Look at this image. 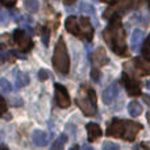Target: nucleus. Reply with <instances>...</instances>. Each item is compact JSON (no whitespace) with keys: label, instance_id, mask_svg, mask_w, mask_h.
<instances>
[{"label":"nucleus","instance_id":"nucleus-1","mask_svg":"<svg viewBox=\"0 0 150 150\" xmlns=\"http://www.w3.org/2000/svg\"><path fill=\"white\" fill-rule=\"evenodd\" d=\"M107 45L111 47L113 53L117 55L125 57L128 54V45H127V34L122 29L121 16L115 13L109 20V25L105 28L103 33Z\"/></svg>","mask_w":150,"mask_h":150},{"label":"nucleus","instance_id":"nucleus-2","mask_svg":"<svg viewBox=\"0 0 150 150\" xmlns=\"http://www.w3.org/2000/svg\"><path fill=\"white\" fill-rule=\"evenodd\" d=\"M142 129V125L140 122L136 121H128V120L122 119H113L112 122L107 128V136L109 137H116L122 138L125 141H132L136 140L138 132Z\"/></svg>","mask_w":150,"mask_h":150},{"label":"nucleus","instance_id":"nucleus-3","mask_svg":"<svg viewBox=\"0 0 150 150\" xmlns=\"http://www.w3.org/2000/svg\"><path fill=\"white\" fill-rule=\"evenodd\" d=\"M75 103L86 116H95L96 115L98 100H96V92L92 87L87 84L80 86L78 90V95L75 98Z\"/></svg>","mask_w":150,"mask_h":150},{"label":"nucleus","instance_id":"nucleus-4","mask_svg":"<svg viewBox=\"0 0 150 150\" xmlns=\"http://www.w3.org/2000/svg\"><path fill=\"white\" fill-rule=\"evenodd\" d=\"M53 66L61 74H67L70 71V58H69L63 37H59L55 45L54 54H53Z\"/></svg>","mask_w":150,"mask_h":150},{"label":"nucleus","instance_id":"nucleus-5","mask_svg":"<svg viewBox=\"0 0 150 150\" xmlns=\"http://www.w3.org/2000/svg\"><path fill=\"white\" fill-rule=\"evenodd\" d=\"M125 69L128 73L136 75V76H145V75L150 74V65L146 63L142 58H133L130 62L125 63Z\"/></svg>","mask_w":150,"mask_h":150},{"label":"nucleus","instance_id":"nucleus-6","mask_svg":"<svg viewBox=\"0 0 150 150\" xmlns=\"http://www.w3.org/2000/svg\"><path fill=\"white\" fill-rule=\"evenodd\" d=\"M54 96H55V101H57L58 107L61 108H67L71 104V99L69 95L67 90L63 87L59 83H55L54 84Z\"/></svg>","mask_w":150,"mask_h":150},{"label":"nucleus","instance_id":"nucleus-7","mask_svg":"<svg viewBox=\"0 0 150 150\" xmlns=\"http://www.w3.org/2000/svg\"><path fill=\"white\" fill-rule=\"evenodd\" d=\"M13 41L21 47V50L25 53H28L29 50L33 47V41L30 40V37L26 36L24 29H16L13 32Z\"/></svg>","mask_w":150,"mask_h":150},{"label":"nucleus","instance_id":"nucleus-8","mask_svg":"<svg viewBox=\"0 0 150 150\" xmlns=\"http://www.w3.org/2000/svg\"><path fill=\"white\" fill-rule=\"evenodd\" d=\"M122 82H124L125 90H127L129 96L134 98V96H138L141 93V87H140V83H138L137 79H134V78H132L127 73H124L122 74Z\"/></svg>","mask_w":150,"mask_h":150},{"label":"nucleus","instance_id":"nucleus-9","mask_svg":"<svg viewBox=\"0 0 150 150\" xmlns=\"http://www.w3.org/2000/svg\"><path fill=\"white\" fill-rule=\"evenodd\" d=\"M79 21V28H80V38L87 40V41H91L93 37V28L91 25V21L88 17L86 16H82V17L78 18Z\"/></svg>","mask_w":150,"mask_h":150},{"label":"nucleus","instance_id":"nucleus-10","mask_svg":"<svg viewBox=\"0 0 150 150\" xmlns=\"http://www.w3.org/2000/svg\"><path fill=\"white\" fill-rule=\"evenodd\" d=\"M119 92H120V84H119V82L111 83V84H109L108 87L104 90V92H103V101L105 104L113 103V100L117 98Z\"/></svg>","mask_w":150,"mask_h":150},{"label":"nucleus","instance_id":"nucleus-11","mask_svg":"<svg viewBox=\"0 0 150 150\" xmlns=\"http://www.w3.org/2000/svg\"><path fill=\"white\" fill-rule=\"evenodd\" d=\"M65 28L69 33L74 34L76 37H82L80 36V28H79V21H78V17L75 16H69L65 21Z\"/></svg>","mask_w":150,"mask_h":150},{"label":"nucleus","instance_id":"nucleus-12","mask_svg":"<svg viewBox=\"0 0 150 150\" xmlns=\"http://www.w3.org/2000/svg\"><path fill=\"white\" fill-rule=\"evenodd\" d=\"M86 129H87V134H88V141L90 142H93L96 141L99 137H101L103 132H101V128L99 127L95 122H88L86 125Z\"/></svg>","mask_w":150,"mask_h":150},{"label":"nucleus","instance_id":"nucleus-13","mask_svg":"<svg viewBox=\"0 0 150 150\" xmlns=\"http://www.w3.org/2000/svg\"><path fill=\"white\" fill-rule=\"evenodd\" d=\"M108 55H107V52L104 47H98L93 53V62L98 67H101V66H105L108 63Z\"/></svg>","mask_w":150,"mask_h":150},{"label":"nucleus","instance_id":"nucleus-14","mask_svg":"<svg viewBox=\"0 0 150 150\" xmlns=\"http://www.w3.org/2000/svg\"><path fill=\"white\" fill-rule=\"evenodd\" d=\"M142 38H144L142 30H140V29L133 30L132 37H130V49H132L133 52H136V50L138 49V46H140L141 42H142Z\"/></svg>","mask_w":150,"mask_h":150},{"label":"nucleus","instance_id":"nucleus-15","mask_svg":"<svg viewBox=\"0 0 150 150\" xmlns=\"http://www.w3.org/2000/svg\"><path fill=\"white\" fill-rule=\"evenodd\" d=\"M32 138H33V142L36 144L37 146H45L47 144V141H49L47 134L44 132V130H40V129L34 130Z\"/></svg>","mask_w":150,"mask_h":150},{"label":"nucleus","instance_id":"nucleus-16","mask_svg":"<svg viewBox=\"0 0 150 150\" xmlns=\"http://www.w3.org/2000/svg\"><path fill=\"white\" fill-rule=\"evenodd\" d=\"M128 112H129V115L132 117H137L142 113V107H141V104L138 101H130L128 104Z\"/></svg>","mask_w":150,"mask_h":150},{"label":"nucleus","instance_id":"nucleus-17","mask_svg":"<svg viewBox=\"0 0 150 150\" xmlns=\"http://www.w3.org/2000/svg\"><path fill=\"white\" fill-rule=\"evenodd\" d=\"M66 141H67V136L62 133V134H61L59 137L54 141V142H53L52 150H63V146H65Z\"/></svg>","mask_w":150,"mask_h":150},{"label":"nucleus","instance_id":"nucleus-18","mask_svg":"<svg viewBox=\"0 0 150 150\" xmlns=\"http://www.w3.org/2000/svg\"><path fill=\"white\" fill-rule=\"evenodd\" d=\"M24 5H25V9H28L29 12H33V13H36L40 8L38 0H25Z\"/></svg>","mask_w":150,"mask_h":150},{"label":"nucleus","instance_id":"nucleus-19","mask_svg":"<svg viewBox=\"0 0 150 150\" xmlns=\"http://www.w3.org/2000/svg\"><path fill=\"white\" fill-rule=\"evenodd\" d=\"M12 91V84L8 82L7 79L1 78L0 79V95H4V93H9Z\"/></svg>","mask_w":150,"mask_h":150},{"label":"nucleus","instance_id":"nucleus-20","mask_svg":"<svg viewBox=\"0 0 150 150\" xmlns=\"http://www.w3.org/2000/svg\"><path fill=\"white\" fill-rule=\"evenodd\" d=\"M28 83H29V76H28V74H25V73H18V75H17V86H18V87L26 86Z\"/></svg>","mask_w":150,"mask_h":150},{"label":"nucleus","instance_id":"nucleus-21","mask_svg":"<svg viewBox=\"0 0 150 150\" xmlns=\"http://www.w3.org/2000/svg\"><path fill=\"white\" fill-rule=\"evenodd\" d=\"M142 55L146 58V59L150 61V36L146 38V41L144 42L142 46Z\"/></svg>","mask_w":150,"mask_h":150},{"label":"nucleus","instance_id":"nucleus-22","mask_svg":"<svg viewBox=\"0 0 150 150\" xmlns=\"http://www.w3.org/2000/svg\"><path fill=\"white\" fill-rule=\"evenodd\" d=\"M103 150H120V148H119L117 144H113V142L107 141V142L103 144Z\"/></svg>","mask_w":150,"mask_h":150},{"label":"nucleus","instance_id":"nucleus-23","mask_svg":"<svg viewBox=\"0 0 150 150\" xmlns=\"http://www.w3.org/2000/svg\"><path fill=\"white\" fill-rule=\"evenodd\" d=\"M49 37H50V32H49V29L45 26L44 32H42V42H44L45 46H47V45H49Z\"/></svg>","mask_w":150,"mask_h":150},{"label":"nucleus","instance_id":"nucleus-24","mask_svg":"<svg viewBox=\"0 0 150 150\" xmlns=\"http://www.w3.org/2000/svg\"><path fill=\"white\" fill-rule=\"evenodd\" d=\"M5 112H7V103H5V100L0 96V117H1Z\"/></svg>","mask_w":150,"mask_h":150},{"label":"nucleus","instance_id":"nucleus-25","mask_svg":"<svg viewBox=\"0 0 150 150\" xmlns=\"http://www.w3.org/2000/svg\"><path fill=\"white\" fill-rule=\"evenodd\" d=\"M47 78H49V74H47V71H46V70H44V69H42V70H40V71H38V79L41 80V82L46 80Z\"/></svg>","mask_w":150,"mask_h":150},{"label":"nucleus","instance_id":"nucleus-26","mask_svg":"<svg viewBox=\"0 0 150 150\" xmlns=\"http://www.w3.org/2000/svg\"><path fill=\"white\" fill-rule=\"evenodd\" d=\"M16 1H17V0H0V3H1L4 7H8V8L13 7V5L16 4Z\"/></svg>","mask_w":150,"mask_h":150},{"label":"nucleus","instance_id":"nucleus-27","mask_svg":"<svg viewBox=\"0 0 150 150\" xmlns=\"http://www.w3.org/2000/svg\"><path fill=\"white\" fill-rule=\"evenodd\" d=\"M91 76H92V79L95 80V82H99V78H100V73H99V70L92 69V71H91Z\"/></svg>","mask_w":150,"mask_h":150},{"label":"nucleus","instance_id":"nucleus-28","mask_svg":"<svg viewBox=\"0 0 150 150\" xmlns=\"http://www.w3.org/2000/svg\"><path fill=\"white\" fill-rule=\"evenodd\" d=\"M21 99L18 98H15V99H11V105H21Z\"/></svg>","mask_w":150,"mask_h":150},{"label":"nucleus","instance_id":"nucleus-29","mask_svg":"<svg viewBox=\"0 0 150 150\" xmlns=\"http://www.w3.org/2000/svg\"><path fill=\"white\" fill-rule=\"evenodd\" d=\"M142 98H144V101H145L148 105H150V95H144Z\"/></svg>","mask_w":150,"mask_h":150},{"label":"nucleus","instance_id":"nucleus-30","mask_svg":"<svg viewBox=\"0 0 150 150\" xmlns=\"http://www.w3.org/2000/svg\"><path fill=\"white\" fill-rule=\"evenodd\" d=\"M63 3H65L66 5H71V4H74L75 3V0H62Z\"/></svg>","mask_w":150,"mask_h":150},{"label":"nucleus","instance_id":"nucleus-31","mask_svg":"<svg viewBox=\"0 0 150 150\" xmlns=\"http://www.w3.org/2000/svg\"><path fill=\"white\" fill-rule=\"evenodd\" d=\"M4 20H5V17H4V15H0V24H4Z\"/></svg>","mask_w":150,"mask_h":150},{"label":"nucleus","instance_id":"nucleus-32","mask_svg":"<svg viewBox=\"0 0 150 150\" xmlns=\"http://www.w3.org/2000/svg\"><path fill=\"white\" fill-rule=\"evenodd\" d=\"M0 150H9L5 145H0Z\"/></svg>","mask_w":150,"mask_h":150},{"label":"nucleus","instance_id":"nucleus-33","mask_svg":"<svg viewBox=\"0 0 150 150\" xmlns=\"http://www.w3.org/2000/svg\"><path fill=\"white\" fill-rule=\"evenodd\" d=\"M146 119H148V121H149V125H150V112H148V115H146Z\"/></svg>","mask_w":150,"mask_h":150},{"label":"nucleus","instance_id":"nucleus-34","mask_svg":"<svg viewBox=\"0 0 150 150\" xmlns=\"http://www.w3.org/2000/svg\"><path fill=\"white\" fill-rule=\"evenodd\" d=\"M83 150H93V148H91V146H86Z\"/></svg>","mask_w":150,"mask_h":150},{"label":"nucleus","instance_id":"nucleus-35","mask_svg":"<svg viewBox=\"0 0 150 150\" xmlns=\"http://www.w3.org/2000/svg\"><path fill=\"white\" fill-rule=\"evenodd\" d=\"M146 87H148V88H149V90H150V80H149V82H148V83H146Z\"/></svg>","mask_w":150,"mask_h":150},{"label":"nucleus","instance_id":"nucleus-36","mask_svg":"<svg viewBox=\"0 0 150 150\" xmlns=\"http://www.w3.org/2000/svg\"><path fill=\"white\" fill-rule=\"evenodd\" d=\"M101 1H104V3H107V1H108V0H101Z\"/></svg>","mask_w":150,"mask_h":150},{"label":"nucleus","instance_id":"nucleus-37","mask_svg":"<svg viewBox=\"0 0 150 150\" xmlns=\"http://www.w3.org/2000/svg\"><path fill=\"white\" fill-rule=\"evenodd\" d=\"M148 3H149V7H150V0H148Z\"/></svg>","mask_w":150,"mask_h":150}]
</instances>
